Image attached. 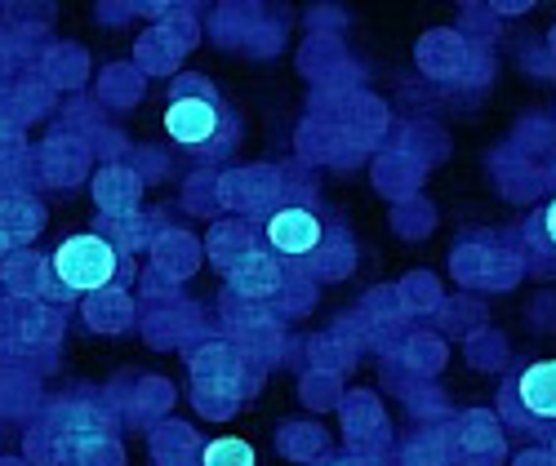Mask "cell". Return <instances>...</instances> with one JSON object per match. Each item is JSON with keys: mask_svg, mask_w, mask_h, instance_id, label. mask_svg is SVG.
Listing matches in <instances>:
<instances>
[{"mask_svg": "<svg viewBox=\"0 0 556 466\" xmlns=\"http://www.w3.org/2000/svg\"><path fill=\"white\" fill-rule=\"evenodd\" d=\"M121 271V254L108 236H72L54 249V275L72 294H99Z\"/></svg>", "mask_w": 556, "mask_h": 466, "instance_id": "1", "label": "cell"}, {"mask_svg": "<svg viewBox=\"0 0 556 466\" xmlns=\"http://www.w3.org/2000/svg\"><path fill=\"white\" fill-rule=\"evenodd\" d=\"M165 133L174 143H210L218 133V107L210 99H174L165 107Z\"/></svg>", "mask_w": 556, "mask_h": 466, "instance_id": "2", "label": "cell"}, {"mask_svg": "<svg viewBox=\"0 0 556 466\" xmlns=\"http://www.w3.org/2000/svg\"><path fill=\"white\" fill-rule=\"evenodd\" d=\"M267 241L281 254H312L320 245V222L307 209H281L267 222Z\"/></svg>", "mask_w": 556, "mask_h": 466, "instance_id": "3", "label": "cell"}, {"mask_svg": "<svg viewBox=\"0 0 556 466\" xmlns=\"http://www.w3.org/2000/svg\"><path fill=\"white\" fill-rule=\"evenodd\" d=\"M517 396L526 413L534 417H556V360H539L517 378Z\"/></svg>", "mask_w": 556, "mask_h": 466, "instance_id": "4", "label": "cell"}, {"mask_svg": "<svg viewBox=\"0 0 556 466\" xmlns=\"http://www.w3.org/2000/svg\"><path fill=\"white\" fill-rule=\"evenodd\" d=\"M231 280H237L241 289H250V294H271L276 285H281V275H276V267H271L267 258H258V254L241 258V262H237V271H231Z\"/></svg>", "mask_w": 556, "mask_h": 466, "instance_id": "5", "label": "cell"}, {"mask_svg": "<svg viewBox=\"0 0 556 466\" xmlns=\"http://www.w3.org/2000/svg\"><path fill=\"white\" fill-rule=\"evenodd\" d=\"M201 466H254V449L237 436H227L201 449Z\"/></svg>", "mask_w": 556, "mask_h": 466, "instance_id": "6", "label": "cell"}, {"mask_svg": "<svg viewBox=\"0 0 556 466\" xmlns=\"http://www.w3.org/2000/svg\"><path fill=\"white\" fill-rule=\"evenodd\" d=\"M543 226H547V236H552V245H556V200L547 205V218H543Z\"/></svg>", "mask_w": 556, "mask_h": 466, "instance_id": "7", "label": "cell"}]
</instances>
